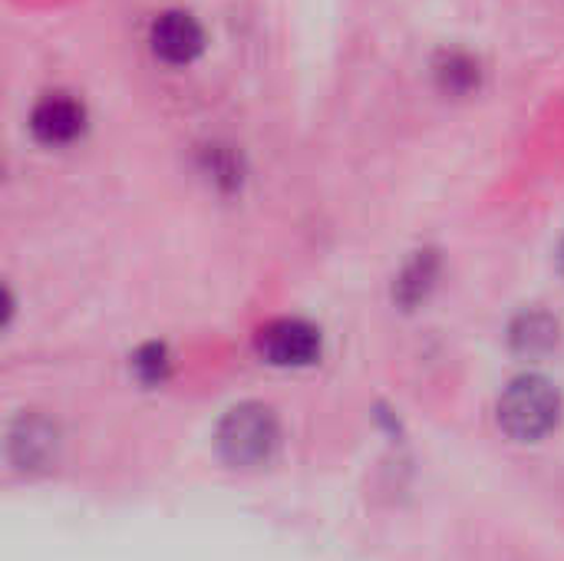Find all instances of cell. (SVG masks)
<instances>
[{
    "mask_svg": "<svg viewBox=\"0 0 564 561\" xmlns=\"http://www.w3.org/2000/svg\"><path fill=\"white\" fill-rule=\"evenodd\" d=\"M562 420V393L549 377L525 374L516 377L502 400H499V427L519 440V443H535L549 436Z\"/></svg>",
    "mask_w": 564,
    "mask_h": 561,
    "instance_id": "1",
    "label": "cell"
},
{
    "mask_svg": "<svg viewBox=\"0 0 564 561\" xmlns=\"http://www.w3.org/2000/svg\"><path fill=\"white\" fill-rule=\"evenodd\" d=\"M278 440H281L278 417L264 403H241L228 410L215 436L221 460L241 470L268 463L278 450Z\"/></svg>",
    "mask_w": 564,
    "mask_h": 561,
    "instance_id": "2",
    "label": "cell"
},
{
    "mask_svg": "<svg viewBox=\"0 0 564 561\" xmlns=\"http://www.w3.org/2000/svg\"><path fill=\"white\" fill-rule=\"evenodd\" d=\"M258 350L274 367H307L321 357V334L304 321H274L261 327Z\"/></svg>",
    "mask_w": 564,
    "mask_h": 561,
    "instance_id": "3",
    "label": "cell"
},
{
    "mask_svg": "<svg viewBox=\"0 0 564 561\" xmlns=\"http://www.w3.org/2000/svg\"><path fill=\"white\" fill-rule=\"evenodd\" d=\"M149 43H152V53L172 66H185L192 63L202 46H205V33L198 26V20L185 10H169L162 13L155 23H152V33H149Z\"/></svg>",
    "mask_w": 564,
    "mask_h": 561,
    "instance_id": "4",
    "label": "cell"
},
{
    "mask_svg": "<svg viewBox=\"0 0 564 561\" xmlns=\"http://www.w3.org/2000/svg\"><path fill=\"white\" fill-rule=\"evenodd\" d=\"M83 122H86V112L76 99L56 93V96H46L33 106V116H30V129L40 142L46 145H66L73 142L79 132H83Z\"/></svg>",
    "mask_w": 564,
    "mask_h": 561,
    "instance_id": "5",
    "label": "cell"
},
{
    "mask_svg": "<svg viewBox=\"0 0 564 561\" xmlns=\"http://www.w3.org/2000/svg\"><path fill=\"white\" fill-rule=\"evenodd\" d=\"M56 453V430L43 417H20L10 430V460L20 470H40Z\"/></svg>",
    "mask_w": 564,
    "mask_h": 561,
    "instance_id": "6",
    "label": "cell"
},
{
    "mask_svg": "<svg viewBox=\"0 0 564 561\" xmlns=\"http://www.w3.org/2000/svg\"><path fill=\"white\" fill-rule=\"evenodd\" d=\"M558 337H562V327L545 311H525L509 327V344L522 357H542V354L555 350L558 347Z\"/></svg>",
    "mask_w": 564,
    "mask_h": 561,
    "instance_id": "7",
    "label": "cell"
},
{
    "mask_svg": "<svg viewBox=\"0 0 564 561\" xmlns=\"http://www.w3.org/2000/svg\"><path fill=\"white\" fill-rule=\"evenodd\" d=\"M436 271H440V265H436L433 251L416 255V258L406 265V271L400 274V281H397V298H400L403 304L423 301V298L430 294L433 281H436Z\"/></svg>",
    "mask_w": 564,
    "mask_h": 561,
    "instance_id": "8",
    "label": "cell"
},
{
    "mask_svg": "<svg viewBox=\"0 0 564 561\" xmlns=\"http://www.w3.org/2000/svg\"><path fill=\"white\" fill-rule=\"evenodd\" d=\"M436 73H440L443 86L453 93H469L473 86H479V63L466 53H449Z\"/></svg>",
    "mask_w": 564,
    "mask_h": 561,
    "instance_id": "9",
    "label": "cell"
},
{
    "mask_svg": "<svg viewBox=\"0 0 564 561\" xmlns=\"http://www.w3.org/2000/svg\"><path fill=\"white\" fill-rule=\"evenodd\" d=\"M132 367H135L139 380H145V384H162V380H165V374H169V357H165V347H159V344H149V347H142V350L135 354Z\"/></svg>",
    "mask_w": 564,
    "mask_h": 561,
    "instance_id": "10",
    "label": "cell"
},
{
    "mask_svg": "<svg viewBox=\"0 0 564 561\" xmlns=\"http://www.w3.org/2000/svg\"><path fill=\"white\" fill-rule=\"evenodd\" d=\"M558 265H562V274H564V238H562V248H558Z\"/></svg>",
    "mask_w": 564,
    "mask_h": 561,
    "instance_id": "11",
    "label": "cell"
}]
</instances>
